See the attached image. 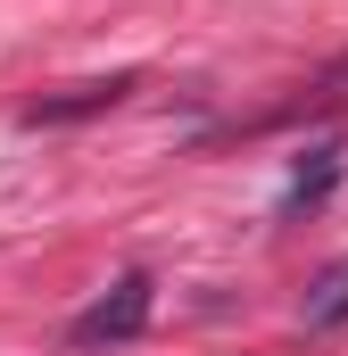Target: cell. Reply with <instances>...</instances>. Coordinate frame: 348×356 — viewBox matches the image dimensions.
Instances as JSON below:
<instances>
[{
  "mask_svg": "<svg viewBox=\"0 0 348 356\" xmlns=\"http://www.w3.org/2000/svg\"><path fill=\"white\" fill-rule=\"evenodd\" d=\"M299 323L307 332H340L348 323V257H332V266L299 290Z\"/></svg>",
  "mask_w": 348,
  "mask_h": 356,
  "instance_id": "277c9868",
  "label": "cell"
},
{
  "mask_svg": "<svg viewBox=\"0 0 348 356\" xmlns=\"http://www.w3.org/2000/svg\"><path fill=\"white\" fill-rule=\"evenodd\" d=\"M150 307H158V282L133 266V273H116L84 315L67 323V340H75V348H125V340H141V332H150Z\"/></svg>",
  "mask_w": 348,
  "mask_h": 356,
  "instance_id": "6da1fadb",
  "label": "cell"
},
{
  "mask_svg": "<svg viewBox=\"0 0 348 356\" xmlns=\"http://www.w3.org/2000/svg\"><path fill=\"white\" fill-rule=\"evenodd\" d=\"M133 91V75H108V83H75V91H58V99H25V124L42 133V124H75V116H100V108H116Z\"/></svg>",
  "mask_w": 348,
  "mask_h": 356,
  "instance_id": "3957f363",
  "label": "cell"
},
{
  "mask_svg": "<svg viewBox=\"0 0 348 356\" xmlns=\"http://www.w3.org/2000/svg\"><path fill=\"white\" fill-rule=\"evenodd\" d=\"M340 166H348L340 133L307 141V149H299V166H290V182H282V216H307V207H324V199L340 191Z\"/></svg>",
  "mask_w": 348,
  "mask_h": 356,
  "instance_id": "7a4b0ae2",
  "label": "cell"
}]
</instances>
